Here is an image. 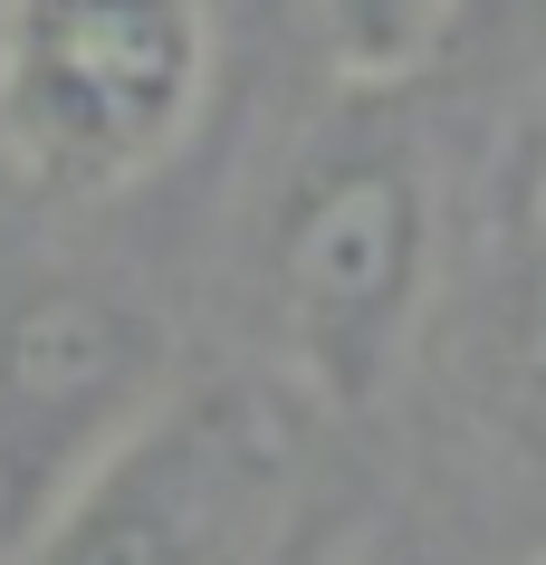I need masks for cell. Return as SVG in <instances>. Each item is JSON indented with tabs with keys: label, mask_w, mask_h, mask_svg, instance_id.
<instances>
[{
	"label": "cell",
	"mask_w": 546,
	"mask_h": 565,
	"mask_svg": "<svg viewBox=\"0 0 546 565\" xmlns=\"http://www.w3.org/2000/svg\"><path fill=\"white\" fill-rule=\"evenodd\" d=\"M307 565H345V556H307Z\"/></svg>",
	"instance_id": "ba28073f"
},
{
	"label": "cell",
	"mask_w": 546,
	"mask_h": 565,
	"mask_svg": "<svg viewBox=\"0 0 546 565\" xmlns=\"http://www.w3.org/2000/svg\"><path fill=\"white\" fill-rule=\"evenodd\" d=\"M317 10V39L326 58L355 77V87H384V77H413V67L451 39L460 0H307Z\"/></svg>",
	"instance_id": "5b68a950"
},
{
	"label": "cell",
	"mask_w": 546,
	"mask_h": 565,
	"mask_svg": "<svg viewBox=\"0 0 546 565\" xmlns=\"http://www.w3.org/2000/svg\"><path fill=\"white\" fill-rule=\"evenodd\" d=\"M212 0H0V153L30 192L106 202L212 106Z\"/></svg>",
	"instance_id": "6da1fadb"
},
{
	"label": "cell",
	"mask_w": 546,
	"mask_h": 565,
	"mask_svg": "<svg viewBox=\"0 0 546 565\" xmlns=\"http://www.w3.org/2000/svg\"><path fill=\"white\" fill-rule=\"evenodd\" d=\"M451 30H546V0H460Z\"/></svg>",
	"instance_id": "52a82bcc"
},
{
	"label": "cell",
	"mask_w": 546,
	"mask_h": 565,
	"mask_svg": "<svg viewBox=\"0 0 546 565\" xmlns=\"http://www.w3.org/2000/svg\"><path fill=\"white\" fill-rule=\"evenodd\" d=\"M298 518V431L259 384L212 374L106 450L10 565H278Z\"/></svg>",
	"instance_id": "3957f363"
},
{
	"label": "cell",
	"mask_w": 546,
	"mask_h": 565,
	"mask_svg": "<svg viewBox=\"0 0 546 565\" xmlns=\"http://www.w3.org/2000/svg\"><path fill=\"white\" fill-rule=\"evenodd\" d=\"M163 403H173L163 307L87 259L0 239V565Z\"/></svg>",
	"instance_id": "7a4b0ae2"
},
{
	"label": "cell",
	"mask_w": 546,
	"mask_h": 565,
	"mask_svg": "<svg viewBox=\"0 0 546 565\" xmlns=\"http://www.w3.org/2000/svg\"><path fill=\"white\" fill-rule=\"evenodd\" d=\"M431 288V173L413 135L345 125L269 211V307L326 403H374Z\"/></svg>",
	"instance_id": "277c9868"
},
{
	"label": "cell",
	"mask_w": 546,
	"mask_h": 565,
	"mask_svg": "<svg viewBox=\"0 0 546 565\" xmlns=\"http://www.w3.org/2000/svg\"><path fill=\"white\" fill-rule=\"evenodd\" d=\"M499 374L527 403V422H546V249L517 268L508 307H499Z\"/></svg>",
	"instance_id": "8992f818"
}]
</instances>
